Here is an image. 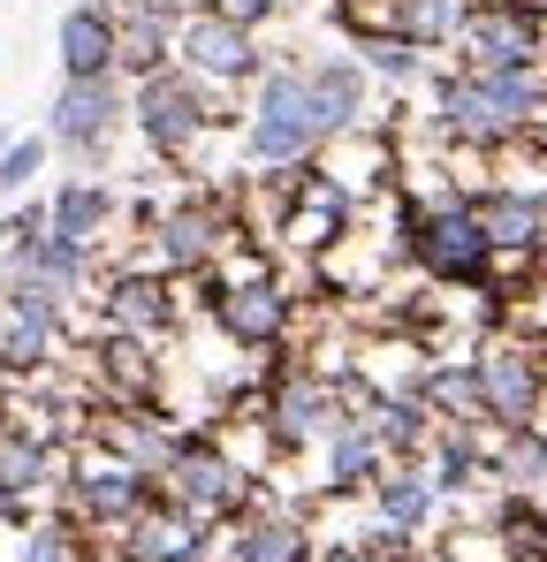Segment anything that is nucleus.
Masks as SVG:
<instances>
[{
  "instance_id": "obj_1",
  "label": "nucleus",
  "mask_w": 547,
  "mask_h": 562,
  "mask_svg": "<svg viewBox=\"0 0 547 562\" xmlns=\"http://www.w3.org/2000/svg\"><path fill=\"white\" fill-rule=\"evenodd\" d=\"M327 145H335V130H327L320 99L304 85V61H274L252 85V106H244V168H259V176L320 168Z\"/></svg>"
},
{
  "instance_id": "obj_2",
  "label": "nucleus",
  "mask_w": 547,
  "mask_h": 562,
  "mask_svg": "<svg viewBox=\"0 0 547 562\" xmlns=\"http://www.w3.org/2000/svg\"><path fill=\"white\" fill-rule=\"evenodd\" d=\"M244 130V114H236V92H213V85H198L190 69H153V77H137L130 85V130L145 137V153L153 160H168V168H190L198 160V145L213 137V130Z\"/></svg>"
},
{
  "instance_id": "obj_3",
  "label": "nucleus",
  "mask_w": 547,
  "mask_h": 562,
  "mask_svg": "<svg viewBox=\"0 0 547 562\" xmlns=\"http://www.w3.org/2000/svg\"><path fill=\"white\" fill-rule=\"evenodd\" d=\"M547 114V77L540 69H502V77H471V69H449L434 85V122L456 145H510L517 130H533Z\"/></svg>"
},
{
  "instance_id": "obj_4",
  "label": "nucleus",
  "mask_w": 547,
  "mask_h": 562,
  "mask_svg": "<svg viewBox=\"0 0 547 562\" xmlns=\"http://www.w3.org/2000/svg\"><path fill=\"white\" fill-rule=\"evenodd\" d=\"M244 236H252V228L236 221V205H228L221 190H182V198H168V205L145 213V251H137V267H153V274H168V281H205Z\"/></svg>"
},
{
  "instance_id": "obj_5",
  "label": "nucleus",
  "mask_w": 547,
  "mask_h": 562,
  "mask_svg": "<svg viewBox=\"0 0 547 562\" xmlns=\"http://www.w3.org/2000/svg\"><path fill=\"white\" fill-rule=\"evenodd\" d=\"M395 244H403V259L418 274L442 281V289H471V281L494 274V244H487V228H479V213H471L464 190L411 198L403 221H395Z\"/></svg>"
},
{
  "instance_id": "obj_6",
  "label": "nucleus",
  "mask_w": 547,
  "mask_h": 562,
  "mask_svg": "<svg viewBox=\"0 0 547 562\" xmlns=\"http://www.w3.org/2000/svg\"><path fill=\"white\" fill-rule=\"evenodd\" d=\"M160 502L182 509L190 525L221 532V525H236V517L259 502V471L244 464L228 441H213V434H190V426H182L176 457H168V471H160Z\"/></svg>"
},
{
  "instance_id": "obj_7",
  "label": "nucleus",
  "mask_w": 547,
  "mask_h": 562,
  "mask_svg": "<svg viewBox=\"0 0 547 562\" xmlns=\"http://www.w3.org/2000/svg\"><path fill=\"white\" fill-rule=\"evenodd\" d=\"M54 502L85 525L91 540H122L137 517H153V509H160V486H153L137 464H122L107 441H91V434H85V441L69 449V479H62V494H54Z\"/></svg>"
},
{
  "instance_id": "obj_8",
  "label": "nucleus",
  "mask_w": 547,
  "mask_h": 562,
  "mask_svg": "<svg viewBox=\"0 0 547 562\" xmlns=\"http://www.w3.org/2000/svg\"><path fill=\"white\" fill-rule=\"evenodd\" d=\"M358 403H365L358 373H335V366H289V373H274V387H267V441H274V457L320 449Z\"/></svg>"
},
{
  "instance_id": "obj_9",
  "label": "nucleus",
  "mask_w": 547,
  "mask_h": 562,
  "mask_svg": "<svg viewBox=\"0 0 547 562\" xmlns=\"http://www.w3.org/2000/svg\"><path fill=\"white\" fill-rule=\"evenodd\" d=\"M122 130H130V85L122 77H62V92L46 99V145L85 160V176L114 153Z\"/></svg>"
},
{
  "instance_id": "obj_10",
  "label": "nucleus",
  "mask_w": 547,
  "mask_h": 562,
  "mask_svg": "<svg viewBox=\"0 0 547 562\" xmlns=\"http://www.w3.org/2000/svg\"><path fill=\"white\" fill-rule=\"evenodd\" d=\"M297 304L304 296H289V281L274 274H252V281H205V319H213V335L228 342V350H252V358H267L281 350L289 335H297Z\"/></svg>"
},
{
  "instance_id": "obj_11",
  "label": "nucleus",
  "mask_w": 547,
  "mask_h": 562,
  "mask_svg": "<svg viewBox=\"0 0 547 562\" xmlns=\"http://www.w3.org/2000/svg\"><path fill=\"white\" fill-rule=\"evenodd\" d=\"M176 69H190V77L213 85V92H252L274 69V54L259 46V31L228 23L221 8H198V15L176 23Z\"/></svg>"
},
{
  "instance_id": "obj_12",
  "label": "nucleus",
  "mask_w": 547,
  "mask_h": 562,
  "mask_svg": "<svg viewBox=\"0 0 547 562\" xmlns=\"http://www.w3.org/2000/svg\"><path fill=\"white\" fill-rule=\"evenodd\" d=\"M320 548L327 540L312 532V517L297 502H274L267 486H259V502L236 525L213 532V562H320Z\"/></svg>"
},
{
  "instance_id": "obj_13",
  "label": "nucleus",
  "mask_w": 547,
  "mask_h": 562,
  "mask_svg": "<svg viewBox=\"0 0 547 562\" xmlns=\"http://www.w3.org/2000/svg\"><path fill=\"white\" fill-rule=\"evenodd\" d=\"M182 319V296L168 274H153V267H114V274L99 281V335H122V342H160V335H176Z\"/></svg>"
},
{
  "instance_id": "obj_14",
  "label": "nucleus",
  "mask_w": 547,
  "mask_h": 562,
  "mask_svg": "<svg viewBox=\"0 0 547 562\" xmlns=\"http://www.w3.org/2000/svg\"><path fill=\"white\" fill-rule=\"evenodd\" d=\"M456 69L471 77H502V69H540V23L517 0H479L464 38H456Z\"/></svg>"
},
{
  "instance_id": "obj_15",
  "label": "nucleus",
  "mask_w": 547,
  "mask_h": 562,
  "mask_svg": "<svg viewBox=\"0 0 547 562\" xmlns=\"http://www.w3.org/2000/svg\"><path fill=\"white\" fill-rule=\"evenodd\" d=\"M471 380H479V411H487V426H533V411H540V358L533 350H517V342H487L479 358H471Z\"/></svg>"
},
{
  "instance_id": "obj_16",
  "label": "nucleus",
  "mask_w": 547,
  "mask_h": 562,
  "mask_svg": "<svg viewBox=\"0 0 547 562\" xmlns=\"http://www.w3.org/2000/svg\"><path fill=\"white\" fill-rule=\"evenodd\" d=\"M62 479H69V449L46 434V426H23V418H0V494L8 502H46V494H62Z\"/></svg>"
},
{
  "instance_id": "obj_17",
  "label": "nucleus",
  "mask_w": 547,
  "mask_h": 562,
  "mask_svg": "<svg viewBox=\"0 0 547 562\" xmlns=\"http://www.w3.org/2000/svg\"><path fill=\"white\" fill-rule=\"evenodd\" d=\"M46 228L69 236V244H85V251H107L114 228H122V190L107 183V176H62V183L46 190Z\"/></svg>"
},
{
  "instance_id": "obj_18",
  "label": "nucleus",
  "mask_w": 547,
  "mask_h": 562,
  "mask_svg": "<svg viewBox=\"0 0 547 562\" xmlns=\"http://www.w3.org/2000/svg\"><path fill=\"white\" fill-rule=\"evenodd\" d=\"M365 502H372V540H418L442 509V486L426 464H388Z\"/></svg>"
},
{
  "instance_id": "obj_19",
  "label": "nucleus",
  "mask_w": 547,
  "mask_h": 562,
  "mask_svg": "<svg viewBox=\"0 0 547 562\" xmlns=\"http://www.w3.org/2000/svg\"><path fill=\"white\" fill-rule=\"evenodd\" d=\"M304 85H312V99H320L335 145L358 137V130H372V77H365L358 54H304Z\"/></svg>"
},
{
  "instance_id": "obj_20",
  "label": "nucleus",
  "mask_w": 547,
  "mask_h": 562,
  "mask_svg": "<svg viewBox=\"0 0 547 562\" xmlns=\"http://www.w3.org/2000/svg\"><path fill=\"white\" fill-rule=\"evenodd\" d=\"M54 61H62V77H122L114 8H99V0L62 8V23H54Z\"/></svg>"
},
{
  "instance_id": "obj_21",
  "label": "nucleus",
  "mask_w": 547,
  "mask_h": 562,
  "mask_svg": "<svg viewBox=\"0 0 547 562\" xmlns=\"http://www.w3.org/2000/svg\"><path fill=\"white\" fill-rule=\"evenodd\" d=\"M388 471V449L372 441V426H365V403L320 441V494H335V502H350V494H372V479Z\"/></svg>"
},
{
  "instance_id": "obj_22",
  "label": "nucleus",
  "mask_w": 547,
  "mask_h": 562,
  "mask_svg": "<svg viewBox=\"0 0 547 562\" xmlns=\"http://www.w3.org/2000/svg\"><path fill=\"white\" fill-rule=\"evenodd\" d=\"M114 562H213V532L160 502L153 517H137V525L114 540Z\"/></svg>"
},
{
  "instance_id": "obj_23",
  "label": "nucleus",
  "mask_w": 547,
  "mask_h": 562,
  "mask_svg": "<svg viewBox=\"0 0 547 562\" xmlns=\"http://www.w3.org/2000/svg\"><path fill=\"white\" fill-rule=\"evenodd\" d=\"M114 46H122V85L168 69L176 61V15L153 0H114Z\"/></svg>"
},
{
  "instance_id": "obj_24",
  "label": "nucleus",
  "mask_w": 547,
  "mask_h": 562,
  "mask_svg": "<svg viewBox=\"0 0 547 562\" xmlns=\"http://www.w3.org/2000/svg\"><path fill=\"white\" fill-rule=\"evenodd\" d=\"M471 213H479L494 259L502 251H540V236H547V205L533 190H471Z\"/></svg>"
},
{
  "instance_id": "obj_25",
  "label": "nucleus",
  "mask_w": 547,
  "mask_h": 562,
  "mask_svg": "<svg viewBox=\"0 0 547 562\" xmlns=\"http://www.w3.org/2000/svg\"><path fill=\"white\" fill-rule=\"evenodd\" d=\"M471 8L479 0H388V31H403L418 54H434V46H456L464 38Z\"/></svg>"
},
{
  "instance_id": "obj_26",
  "label": "nucleus",
  "mask_w": 547,
  "mask_h": 562,
  "mask_svg": "<svg viewBox=\"0 0 547 562\" xmlns=\"http://www.w3.org/2000/svg\"><path fill=\"white\" fill-rule=\"evenodd\" d=\"M350 54L365 61V77H380V85H395V92H411V85L426 77V54H418L403 31H350Z\"/></svg>"
},
{
  "instance_id": "obj_27",
  "label": "nucleus",
  "mask_w": 547,
  "mask_h": 562,
  "mask_svg": "<svg viewBox=\"0 0 547 562\" xmlns=\"http://www.w3.org/2000/svg\"><path fill=\"white\" fill-rule=\"evenodd\" d=\"M85 540H91L85 525H77L69 509H54V517H31V525H23V540H15L8 562H91Z\"/></svg>"
},
{
  "instance_id": "obj_28",
  "label": "nucleus",
  "mask_w": 547,
  "mask_h": 562,
  "mask_svg": "<svg viewBox=\"0 0 547 562\" xmlns=\"http://www.w3.org/2000/svg\"><path fill=\"white\" fill-rule=\"evenodd\" d=\"M487 471H494V479H510V486H547V434L510 426V434H502V449L487 457Z\"/></svg>"
},
{
  "instance_id": "obj_29",
  "label": "nucleus",
  "mask_w": 547,
  "mask_h": 562,
  "mask_svg": "<svg viewBox=\"0 0 547 562\" xmlns=\"http://www.w3.org/2000/svg\"><path fill=\"white\" fill-rule=\"evenodd\" d=\"M46 153H54L46 130H38V137H8V145H0V198H23V190L38 183V176H46Z\"/></svg>"
},
{
  "instance_id": "obj_30",
  "label": "nucleus",
  "mask_w": 547,
  "mask_h": 562,
  "mask_svg": "<svg viewBox=\"0 0 547 562\" xmlns=\"http://www.w3.org/2000/svg\"><path fill=\"white\" fill-rule=\"evenodd\" d=\"M31 236H46V198H23V205L0 221V251H8V244H31Z\"/></svg>"
},
{
  "instance_id": "obj_31",
  "label": "nucleus",
  "mask_w": 547,
  "mask_h": 562,
  "mask_svg": "<svg viewBox=\"0 0 547 562\" xmlns=\"http://www.w3.org/2000/svg\"><path fill=\"white\" fill-rule=\"evenodd\" d=\"M213 8H221V15H228V23H244V31H267L274 15H281V8H289V0H213Z\"/></svg>"
},
{
  "instance_id": "obj_32",
  "label": "nucleus",
  "mask_w": 547,
  "mask_h": 562,
  "mask_svg": "<svg viewBox=\"0 0 547 562\" xmlns=\"http://www.w3.org/2000/svg\"><path fill=\"white\" fill-rule=\"evenodd\" d=\"M540 411H547V366H540Z\"/></svg>"
},
{
  "instance_id": "obj_33",
  "label": "nucleus",
  "mask_w": 547,
  "mask_h": 562,
  "mask_svg": "<svg viewBox=\"0 0 547 562\" xmlns=\"http://www.w3.org/2000/svg\"><path fill=\"white\" fill-rule=\"evenodd\" d=\"M540 122H547V114H540Z\"/></svg>"
}]
</instances>
